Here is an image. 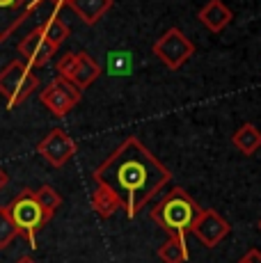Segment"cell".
<instances>
[{"instance_id":"cell-1","label":"cell","mask_w":261,"mask_h":263,"mask_svg":"<svg viewBox=\"0 0 261 263\" xmlns=\"http://www.w3.org/2000/svg\"><path fill=\"white\" fill-rule=\"evenodd\" d=\"M170 179V170L138 138H126L94 170L97 185L113 190L128 217L138 215Z\"/></svg>"},{"instance_id":"cell-2","label":"cell","mask_w":261,"mask_h":263,"mask_svg":"<svg viewBox=\"0 0 261 263\" xmlns=\"http://www.w3.org/2000/svg\"><path fill=\"white\" fill-rule=\"evenodd\" d=\"M199 213H202V209H199L197 201L183 188H174L154 206L149 217H152L167 236L185 238V234L193 229Z\"/></svg>"},{"instance_id":"cell-3","label":"cell","mask_w":261,"mask_h":263,"mask_svg":"<svg viewBox=\"0 0 261 263\" xmlns=\"http://www.w3.org/2000/svg\"><path fill=\"white\" fill-rule=\"evenodd\" d=\"M7 211H9V217H12L14 227H16V234L23 236L30 247H37V231L46 224L48 217L42 211V206L37 204L34 190L23 188L9 201Z\"/></svg>"},{"instance_id":"cell-4","label":"cell","mask_w":261,"mask_h":263,"mask_svg":"<svg viewBox=\"0 0 261 263\" xmlns=\"http://www.w3.org/2000/svg\"><path fill=\"white\" fill-rule=\"evenodd\" d=\"M39 87V78L23 60H12L0 71V94L7 99V108H16Z\"/></svg>"},{"instance_id":"cell-5","label":"cell","mask_w":261,"mask_h":263,"mask_svg":"<svg viewBox=\"0 0 261 263\" xmlns=\"http://www.w3.org/2000/svg\"><path fill=\"white\" fill-rule=\"evenodd\" d=\"M193 53H195V44L179 28L165 30L163 37H158L156 44H154V55L172 71H177L185 60L193 58Z\"/></svg>"},{"instance_id":"cell-6","label":"cell","mask_w":261,"mask_h":263,"mask_svg":"<svg viewBox=\"0 0 261 263\" xmlns=\"http://www.w3.org/2000/svg\"><path fill=\"white\" fill-rule=\"evenodd\" d=\"M80 94H83V92H80L71 80H69V78H60V76H58V78L51 80V83L42 89L39 101H42V103L51 110L55 117H64V115L71 112L73 105L80 101Z\"/></svg>"},{"instance_id":"cell-7","label":"cell","mask_w":261,"mask_h":263,"mask_svg":"<svg viewBox=\"0 0 261 263\" xmlns=\"http://www.w3.org/2000/svg\"><path fill=\"white\" fill-rule=\"evenodd\" d=\"M76 142L69 138V133H64L62 128H53L42 142L37 144V154L46 160L53 167H64V163L73 158L76 154Z\"/></svg>"},{"instance_id":"cell-8","label":"cell","mask_w":261,"mask_h":263,"mask_svg":"<svg viewBox=\"0 0 261 263\" xmlns=\"http://www.w3.org/2000/svg\"><path fill=\"white\" fill-rule=\"evenodd\" d=\"M190 231H193V234L197 236L207 247H218L220 242L229 236L232 227H229V222L225 220L218 211L202 209V213H199V217L195 220V224H193Z\"/></svg>"},{"instance_id":"cell-9","label":"cell","mask_w":261,"mask_h":263,"mask_svg":"<svg viewBox=\"0 0 261 263\" xmlns=\"http://www.w3.org/2000/svg\"><path fill=\"white\" fill-rule=\"evenodd\" d=\"M44 0H0V42L9 39Z\"/></svg>"},{"instance_id":"cell-10","label":"cell","mask_w":261,"mask_h":263,"mask_svg":"<svg viewBox=\"0 0 261 263\" xmlns=\"http://www.w3.org/2000/svg\"><path fill=\"white\" fill-rule=\"evenodd\" d=\"M55 48L53 44L46 42V37L42 34V30H32V32H28L26 37L21 39V44H18V53L23 55V60H26V64L30 69L32 67H44V64H48L53 60L55 55Z\"/></svg>"},{"instance_id":"cell-11","label":"cell","mask_w":261,"mask_h":263,"mask_svg":"<svg viewBox=\"0 0 261 263\" xmlns=\"http://www.w3.org/2000/svg\"><path fill=\"white\" fill-rule=\"evenodd\" d=\"M234 18V12L222 3V0H209L199 12V21H202L211 32H222Z\"/></svg>"},{"instance_id":"cell-12","label":"cell","mask_w":261,"mask_h":263,"mask_svg":"<svg viewBox=\"0 0 261 263\" xmlns=\"http://www.w3.org/2000/svg\"><path fill=\"white\" fill-rule=\"evenodd\" d=\"M99 76H101V64H99L92 55L76 53V69H73V73H71V78L69 80L76 85L80 92H83L85 87H89Z\"/></svg>"},{"instance_id":"cell-13","label":"cell","mask_w":261,"mask_h":263,"mask_svg":"<svg viewBox=\"0 0 261 263\" xmlns=\"http://www.w3.org/2000/svg\"><path fill=\"white\" fill-rule=\"evenodd\" d=\"M67 7H71L83 23L94 25L113 7V0H67Z\"/></svg>"},{"instance_id":"cell-14","label":"cell","mask_w":261,"mask_h":263,"mask_svg":"<svg viewBox=\"0 0 261 263\" xmlns=\"http://www.w3.org/2000/svg\"><path fill=\"white\" fill-rule=\"evenodd\" d=\"M92 209L101 220H108V217H113L117 211H122V201H119V197L110 188L97 185V190L92 192Z\"/></svg>"},{"instance_id":"cell-15","label":"cell","mask_w":261,"mask_h":263,"mask_svg":"<svg viewBox=\"0 0 261 263\" xmlns=\"http://www.w3.org/2000/svg\"><path fill=\"white\" fill-rule=\"evenodd\" d=\"M234 146L245 156H252L261 149V130L254 124H243L232 138Z\"/></svg>"},{"instance_id":"cell-16","label":"cell","mask_w":261,"mask_h":263,"mask_svg":"<svg viewBox=\"0 0 261 263\" xmlns=\"http://www.w3.org/2000/svg\"><path fill=\"white\" fill-rule=\"evenodd\" d=\"M39 30H42V34L46 37V42H48V44H53L55 48L62 46L64 39H67L69 34H71V28H69V25L58 16V14L48 16V18H46V23H44Z\"/></svg>"},{"instance_id":"cell-17","label":"cell","mask_w":261,"mask_h":263,"mask_svg":"<svg viewBox=\"0 0 261 263\" xmlns=\"http://www.w3.org/2000/svg\"><path fill=\"white\" fill-rule=\"evenodd\" d=\"M158 256L165 263H185L188 259V247H185V238H177V236H167V240L160 245Z\"/></svg>"},{"instance_id":"cell-18","label":"cell","mask_w":261,"mask_h":263,"mask_svg":"<svg viewBox=\"0 0 261 263\" xmlns=\"http://www.w3.org/2000/svg\"><path fill=\"white\" fill-rule=\"evenodd\" d=\"M34 197H37V204L42 206V211L46 213L48 220L55 215V211L62 204V195L55 188H51V185H42L39 190H34Z\"/></svg>"},{"instance_id":"cell-19","label":"cell","mask_w":261,"mask_h":263,"mask_svg":"<svg viewBox=\"0 0 261 263\" xmlns=\"http://www.w3.org/2000/svg\"><path fill=\"white\" fill-rule=\"evenodd\" d=\"M16 236H18L16 227H14L12 217H9L7 206H0V250H7Z\"/></svg>"},{"instance_id":"cell-20","label":"cell","mask_w":261,"mask_h":263,"mask_svg":"<svg viewBox=\"0 0 261 263\" xmlns=\"http://www.w3.org/2000/svg\"><path fill=\"white\" fill-rule=\"evenodd\" d=\"M55 69H58V76H60V78H71L73 69H76V53H64L62 58L58 60Z\"/></svg>"},{"instance_id":"cell-21","label":"cell","mask_w":261,"mask_h":263,"mask_svg":"<svg viewBox=\"0 0 261 263\" xmlns=\"http://www.w3.org/2000/svg\"><path fill=\"white\" fill-rule=\"evenodd\" d=\"M238 263H261V252L259 250H248V254H245Z\"/></svg>"},{"instance_id":"cell-22","label":"cell","mask_w":261,"mask_h":263,"mask_svg":"<svg viewBox=\"0 0 261 263\" xmlns=\"http://www.w3.org/2000/svg\"><path fill=\"white\" fill-rule=\"evenodd\" d=\"M7 183H9V174H7V172H5L3 167H0V190L7 188Z\"/></svg>"},{"instance_id":"cell-23","label":"cell","mask_w":261,"mask_h":263,"mask_svg":"<svg viewBox=\"0 0 261 263\" xmlns=\"http://www.w3.org/2000/svg\"><path fill=\"white\" fill-rule=\"evenodd\" d=\"M16 263H37L34 259H30V256H21V259H18Z\"/></svg>"},{"instance_id":"cell-24","label":"cell","mask_w":261,"mask_h":263,"mask_svg":"<svg viewBox=\"0 0 261 263\" xmlns=\"http://www.w3.org/2000/svg\"><path fill=\"white\" fill-rule=\"evenodd\" d=\"M55 7H62V5H67V0H53Z\"/></svg>"},{"instance_id":"cell-25","label":"cell","mask_w":261,"mask_h":263,"mask_svg":"<svg viewBox=\"0 0 261 263\" xmlns=\"http://www.w3.org/2000/svg\"><path fill=\"white\" fill-rule=\"evenodd\" d=\"M259 231H261V220H259Z\"/></svg>"}]
</instances>
